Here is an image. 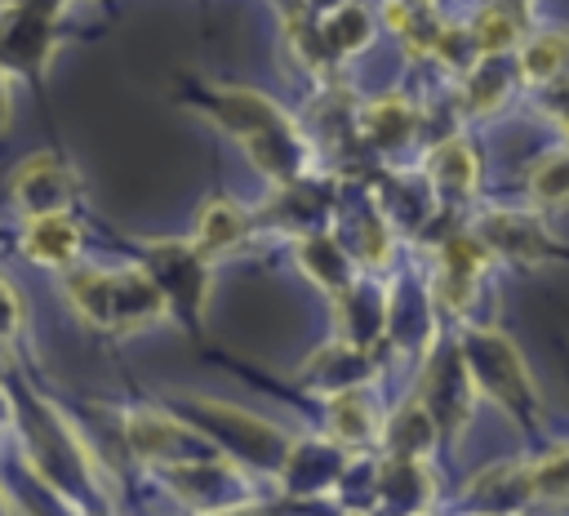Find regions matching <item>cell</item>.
<instances>
[{
	"mask_svg": "<svg viewBox=\"0 0 569 516\" xmlns=\"http://www.w3.org/2000/svg\"><path fill=\"white\" fill-rule=\"evenodd\" d=\"M62 0H4L0 4V67L40 76L58 49Z\"/></svg>",
	"mask_w": 569,
	"mask_h": 516,
	"instance_id": "cell-7",
	"label": "cell"
},
{
	"mask_svg": "<svg viewBox=\"0 0 569 516\" xmlns=\"http://www.w3.org/2000/svg\"><path fill=\"white\" fill-rule=\"evenodd\" d=\"M418 4H427V9H431V4H436V0H418Z\"/></svg>",
	"mask_w": 569,
	"mask_h": 516,
	"instance_id": "cell-33",
	"label": "cell"
},
{
	"mask_svg": "<svg viewBox=\"0 0 569 516\" xmlns=\"http://www.w3.org/2000/svg\"><path fill=\"white\" fill-rule=\"evenodd\" d=\"M22 329V302L13 294V285L0 276V338H13Z\"/></svg>",
	"mask_w": 569,
	"mask_h": 516,
	"instance_id": "cell-30",
	"label": "cell"
},
{
	"mask_svg": "<svg viewBox=\"0 0 569 516\" xmlns=\"http://www.w3.org/2000/svg\"><path fill=\"white\" fill-rule=\"evenodd\" d=\"M422 178H427L436 205H467L480 187L476 151L462 138H440L422 160Z\"/></svg>",
	"mask_w": 569,
	"mask_h": 516,
	"instance_id": "cell-13",
	"label": "cell"
},
{
	"mask_svg": "<svg viewBox=\"0 0 569 516\" xmlns=\"http://www.w3.org/2000/svg\"><path fill=\"white\" fill-rule=\"evenodd\" d=\"M458 351L467 360V374L476 383V396L498 400L511 418H520V427H533V418H538V391H533V378L525 374V360L511 347V338H502L498 329L467 325Z\"/></svg>",
	"mask_w": 569,
	"mask_h": 516,
	"instance_id": "cell-3",
	"label": "cell"
},
{
	"mask_svg": "<svg viewBox=\"0 0 569 516\" xmlns=\"http://www.w3.org/2000/svg\"><path fill=\"white\" fill-rule=\"evenodd\" d=\"M373 494L378 503L387 507H400V512H422L436 503V480L427 472V458H396L387 454L378 463V476H373Z\"/></svg>",
	"mask_w": 569,
	"mask_h": 516,
	"instance_id": "cell-19",
	"label": "cell"
},
{
	"mask_svg": "<svg viewBox=\"0 0 569 516\" xmlns=\"http://www.w3.org/2000/svg\"><path fill=\"white\" fill-rule=\"evenodd\" d=\"M422 116L418 107L405 98V93H382V98H369L360 111H356V129L369 147H382V151H396L405 147L413 133H418Z\"/></svg>",
	"mask_w": 569,
	"mask_h": 516,
	"instance_id": "cell-18",
	"label": "cell"
},
{
	"mask_svg": "<svg viewBox=\"0 0 569 516\" xmlns=\"http://www.w3.org/2000/svg\"><path fill=\"white\" fill-rule=\"evenodd\" d=\"M516 71L525 85H547L556 76L569 71V27H551V31H529L516 44Z\"/></svg>",
	"mask_w": 569,
	"mask_h": 516,
	"instance_id": "cell-23",
	"label": "cell"
},
{
	"mask_svg": "<svg viewBox=\"0 0 569 516\" xmlns=\"http://www.w3.org/2000/svg\"><path fill=\"white\" fill-rule=\"evenodd\" d=\"M160 480L173 489L178 503L200 507V512H236V507H253V480H249V467L236 463V458H227V454L169 463V467H160Z\"/></svg>",
	"mask_w": 569,
	"mask_h": 516,
	"instance_id": "cell-6",
	"label": "cell"
},
{
	"mask_svg": "<svg viewBox=\"0 0 569 516\" xmlns=\"http://www.w3.org/2000/svg\"><path fill=\"white\" fill-rule=\"evenodd\" d=\"M138 258H142V271L160 285L169 316L200 329L209 285H213L209 280L213 262L196 249V240H138Z\"/></svg>",
	"mask_w": 569,
	"mask_h": 516,
	"instance_id": "cell-4",
	"label": "cell"
},
{
	"mask_svg": "<svg viewBox=\"0 0 569 516\" xmlns=\"http://www.w3.org/2000/svg\"><path fill=\"white\" fill-rule=\"evenodd\" d=\"M342 0H307V13H329V9H338Z\"/></svg>",
	"mask_w": 569,
	"mask_h": 516,
	"instance_id": "cell-32",
	"label": "cell"
},
{
	"mask_svg": "<svg viewBox=\"0 0 569 516\" xmlns=\"http://www.w3.org/2000/svg\"><path fill=\"white\" fill-rule=\"evenodd\" d=\"M62 289L76 316L107 334H133L169 316L160 285L142 267H67Z\"/></svg>",
	"mask_w": 569,
	"mask_h": 516,
	"instance_id": "cell-2",
	"label": "cell"
},
{
	"mask_svg": "<svg viewBox=\"0 0 569 516\" xmlns=\"http://www.w3.org/2000/svg\"><path fill=\"white\" fill-rule=\"evenodd\" d=\"M22 254L40 267L67 271L80 258V227L71 214H31L22 227Z\"/></svg>",
	"mask_w": 569,
	"mask_h": 516,
	"instance_id": "cell-20",
	"label": "cell"
},
{
	"mask_svg": "<svg viewBox=\"0 0 569 516\" xmlns=\"http://www.w3.org/2000/svg\"><path fill=\"white\" fill-rule=\"evenodd\" d=\"M187 409H196L204 423H200V431L227 454V458H236V463H253L258 472H280V463H284V454H289V436L280 431V427H271L267 418H258V414H249V409H236V405H218V400H200V396H191V400H182Z\"/></svg>",
	"mask_w": 569,
	"mask_h": 516,
	"instance_id": "cell-5",
	"label": "cell"
},
{
	"mask_svg": "<svg viewBox=\"0 0 569 516\" xmlns=\"http://www.w3.org/2000/svg\"><path fill=\"white\" fill-rule=\"evenodd\" d=\"M476 507H525L533 503V476L529 463H493L467 485Z\"/></svg>",
	"mask_w": 569,
	"mask_h": 516,
	"instance_id": "cell-27",
	"label": "cell"
},
{
	"mask_svg": "<svg viewBox=\"0 0 569 516\" xmlns=\"http://www.w3.org/2000/svg\"><path fill=\"white\" fill-rule=\"evenodd\" d=\"M436 436H440V427H436L431 409H427L418 396L405 400L391 418H382V445H387V454H396V458H427L431 445H436Z\"/></svg>",
	"mask_w": 569,
	"mask_h": 516,
	"instance_id": "cell-24",
	"label": "cell"
},
{
	"mask_svg": "<svg viewBox=\"0 0 569 516\" xmlns=\"http://www.w3.org/2000/svg\"><path fill=\"white\" fill-rule=\"evenodd\" d=\"M9 196L22 218L31 214H71L80 196V173L58 156V151H36L13 169Z\"/></svg>",
	"mask_w": 569,
	"mask_h": 516,
	"instance_id": "cell-9",
	"label": "cell"
},
{
	"mask_svg": "<svg viewBox=\"0 0 569 516\" xmlns=\"http://www.w3.org/2000/svg\"><path fill=\"white\" fill-rule=\"evenodd\" d=\"M373 374H378V365H373L369 347H360V343L342 338V343L320 347V351L307 360L302 383H307L311 391H320V396H333V391H347V387L369 383Z\"/></svg>",
	"mask_w": 569,
	"mask_h": 516,
	"instance_id": "cell-15",
	"label": "cell"
},
{
	"mask_svg": "<svg viewBox=\"0 0 569 516\" xmlns=\"http://www.w3.org/2000/svg\"><path fill=\"white\" fill-rule=\"evenodd\" d=\"M418 400L431 409V418H436L440 431H462V427H467L471 400H476V383H471V374H467L462 351H440V356L427 365Z\"/></svg>",
	"mask_w": 569,
	"mask_h": 516,
	"instance_id": "cell-10",
	"label": "cell"
},
{
	"mask_svg": "<svg viewBox=\"0 0 569 516\" xmlns=\"http://www.w3.org/2000/svg\"><path fill=\"white\" fill-rule=\"evenodd\" d=\"M529 196H533V205H542V209L569 205V147L547 151V156L529 169Z\"/></svg>",
	"mask_w": 569,
	"mask_h": 516,
	"instance_id": "cell-28",
	"label": "cell"
},
{
	"mask_svg": "<svg viewBox=\"0 0 569 516\" xmlns=\"http://www.w3.org/2000/svg\"><path fill=\"white\" fill-rule=\"evenodd\" d=\"M249 231H253V218H249L244 205H236V200H227V196H209V200L200 205V218H196L191 240H196V249H200L209 262H218V258L236 254V249L249 240Z\"/></svg>",
	"mask_w": 569,
	"mask_h": 516,
	"instance_id": "cell-16",
	"label": "cell"
},
{
	"mask_svg": "<svg viewBox=\"0 0 569 516\" xmlns=\"http://www.w3.org/2000/svg\"><path fill=\"white\" fill-rule=\"evenodd\" d=\"M471 40L480 53H511L529 31H525V4L520 0H489L471 18Z\"/></svg>",
	"mask_w": 569,
	"mask_h": 516,
	"instance_id": "cell-25",
	"label": "cell"
},
{
	"mask_svg": "<svg viewBox=\"0 0 569 516\" xmlns=\"http://www.w3.org/2000/svg\"><path fill=\"white\" fill-rule=\"evenodd\" d=\"M471 231L489 245V254H502V258H516V262H538L556 245L533 209H489V214L476 218Z\"/></svg>",
	"mask_w": 569,
	"mask_h": 516,
	"instance_id": "cell-11",
	"label": "cell"
},
{
	"mask_svg": "<svg viewBox=\"0 0 569 516\" xmlns=\"http://www.w3.org/2000/svg\"><path fill=\"white\" fill-rule=\"evenodd\" d=\"M298 267H302L320 289H329L333 298L360 276V271H356V254H351L347 245H338L329 231L298 236Z\"/></svg>",
	"mask_w": 569,
	"mask_h": 516,
	"instance_id": "cell-22",
	"label": "cell"
},
{
	"mask_svg": "<svg viewBox=\"0 0 569 516\" xmlns=\"http://www.w3.org/2000/svg\"><path fill=\"white\" fill-rule=\"evenodd\" d=\"M489 262V245L476 231H458L440 245V267H436V294L449 311H467L476 289H480V271Z\"/></svg>",
	"mask_w": 569,
	"mask_h": 516,
	"instance_id": "cell-12",
	"label": "cell"
},
{
	"mask_svg": "<svg viewBox=\"0 0 569 516\" xmlns=\"http://www.w3.org/2000/svg\"><path fill=\"white\" fill-rule=\"evenodd\" d=\"M124 436H129V449H133L142 463H151V467H169V463L222 454L200 427L178 423V418L156 414V409H129V414H124Z\"/></svg>",
	"mask_w": 569,
	"mask_h": 516,
	"instance_id": "cell-8",
	"label": "cell"
},
{
	"mask_svg": "<svg viewBox=\"0 0 569 516\" xmlns=\"http://www.w3.org/2000/svg\"><path fill=\"white\" fill-rule=\"evenodd\" d=\"M329 431L342 445H373V440H382V414H378V400H373L369 383L329 396Z\"/></svg>",
	"mask_w": 569,
	"mask_h": 516,
	"instance_id": "cell-21",
	"label": "cell"
},
{
	"mask_svg": "<svg viewBox=\"0 0 569 516\" xmlns=\"http://www.w3.org/2000/svg\"><path fill=\"white\" fill-rule=\"evenodd\" d=\"M533 476V503H569V445L547 449L538 463H529Z\"/></svg>",
	"mask_w": 569,
	"mask_h": 516,
	"instance_id": "cell-29",
	"label": "cell"
},
{
	"mask_svg": "<svg viewBox=\"0 0 569 516\" xmlns=\"http://www.w3.org/2000/svg\"><path fill=\"white\" fill-rule=\"evenodd\" d=\"M342 472H347V463L333 445H325V440H298L293 445L289 440V454L280 463V485L289 494H338Z\"/></svg>",
	"mask_w": 569,
	"mask_h": 516,
	"instance_id": "cell-14",
	"label": "cell"
},
{
	"mask_svg": "<svg viewBox=\"0 0 569 516\" xmlns=\"http://www.w3.org/2000/svg\"><path fill=\"white\" fill-rule=\"evenodd\" d=\"M9 120H13V102H9V71L0 67V133L9 129Z\"/></svg>",
	"mask_w": 569,
	"mask_h": 516,
	"instance_id": "cell-31",
	"label": "cell"
},
{
	"mask_svg": "<svg viewBox=\"0 0 569 516\" xmlns=\"http://www.w3.org/2000/svg\"><path fill=\"white\" fill-rule=\"evenodd\" d=\"M187 107L204 111L218 129H227L244 147V156L253 160V169L267 173L276 187L298 182V178H311V165H316L311 138L267 93L236 89V85H213V89H204Z\"/></svg>",
	"mask_w": 569,
	"mask_h": 516,
	"instance_id": "cell-1",
	"label": "cell"
},
{
	"mask_svg": "<svg viewBox=\"0 0 569 516\" xmlns=\"http://www.w3.org/2000/svg\"><path fill=\"white\" fill-rule=\"evenodd\" d=\"M520 85V71L507 53H480L467 71H462V102L471 116H493L511 102Z\"/></svg>",
	"mask_w": 569,
	"mask_h": 516,
	"instance_id": "cell-17",
	"label": "cell"
},
{
	"mask_svg": "<svg viewBox=\"0 0 569 516\" xmlns=\"http://www.w3.org/2000/svg\"><path fill=\"white\" fill-rule=\"evenodd\" d=\"M316 27H320V40H325V49H329L333 62H338V58H351V53H360V49L373 44V13H369L365 4H356V0H342L338 9L320 13Z\"/></svg>",
	"mask_w": 569,
	"mask_h": 516,
	"instance_id": "cell-26",
	"label": "cell"
}]
</instances>
